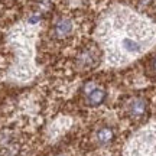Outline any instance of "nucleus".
I'll return each mask as SVG.
<instances>
[{
    "instance_id": "obj_1",
    "label": "nucleus",
    "mask_w": 156,
    "mask_h": 156,
    "mask_svg": "<svg viewBox=\"0 0 156 156\" xmlns=\"http://www.w3.org/2000/svg\"><path fill=\"white\" fill-rule=\"evenodd\" d=\"M107 62L123 65L147 51L156 41V26L127 9H114L98 28Z\"/></svg>"
},
{
    "instance_id": "obj_2",
    "label": "nucleus",
    "mask_w": 156,
    "mask_h": 156,
    "mask_svg": "<svg viewBox=\"0 0 156 156\" xmlns=\"http://www.w3.org/2000/svg\"><path fill=\"white\" fill-rule=\"evenodd\" d=\"M84 94H85V101L91 107L100 106L103 101L106 100V91L94 83H87L84 85Z\"/></svg>"
},
{
    "instance_id": "obj_3",
    "label": "nucleus",
    "mask_w": 156,
    "mask_h": 156,
    "mask_svg": "<svg viewBox=\"0 0 156 156\" xmlns=\"http://www.w3.org/2000/svg\"><path fill=\"white\" fill-rule=\"evenodd\" d=\"M74 23L69 17H58L52 25V36L55 39H65L73 34Z\"/></svg>"
},
{
    "instance_id": "obj_4",
    "label": "nucleus",
    "mask_w": 156,
    "mask_h": 156,
    "mask_svg": "<svg viewBox=\"0 0 156 156\" xmlns=\"http://www.w3.org/2000/svg\"><path fill=\"white\" fill-rule=\"evenodd\" d=\"M127 110L129 114L134 119H140L143 117L147 112V103H146L145 98H140V97H136V98H132L127 104Z\"/></svg>"
},
{
    "instance_id": "obj_5",
    "label": "nucleus",
    "mask_w": 156,
    "mask_h": 156,
    "mask_svg": "<svg viewBox=\"0 0 156 156\" xmlns=\"http://www.w3.org/2000/svg\"><path fill=\"white\" fill-rule=\"evenodd\" d=\"M97 59H98V56L95 54V51L91 49V48H85L78 55L77 61H78V65L81 68H90V67H94L97 64Z\"/></svg>"
},
{
    "instance_id": "obj_6",
    "label": "nucleus",
    "mask_w": 156,
    "mask_h": 156,
    "mask_svg": "<svg viewBox=\"0 0 156 156\" xmlns=\"http://www.w3.org/2000/svg\"><path fill=\"white\" fill-rule=\"evenodd\" d=\"M95 140H97V143L101 146L110 145L113 140H114V132H113V129L107 127V126L98 129L97 133H95Z\"/></svg>"
},
{
    "instance_id": "obj_7",
    "label": "nucleus",
    "mask_w": 156,
    "mask_h": 156,
    "mask_svg": "<svg viewBox=\"0 0 156 156\" xmlns=\"http://www.w3.org/2000/svg\"><path fill=\"white\" fill-rule=\"evenodd\" d=\"M152 68H153V71H155V74H156V56L153 58V61H152Z\"/></svg>"
}]
</instances>
